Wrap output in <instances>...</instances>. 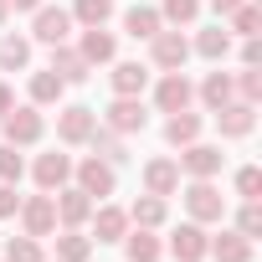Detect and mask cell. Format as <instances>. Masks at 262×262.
Returning a JSON list of instances; mask_svg holds the SVG:
<instances>
[{"label":"cell","mask_w":262,"mask_h":262,"mask_svg":"<svg viewBox=\"0 0 262 262\" xmlns=\"http://www.w3.org/2000/svg\"><path fill=\"white\" fill-rule=\"evenodd\" d=\"M206 252H211L216 262H252V236H242V231H221V236L206 242Z\"/></svg>","instance_id":"15"},{"label":"cell","mask_w":262,"mask_h":262,"mask_svg":"<svg viewBox=\"0 0 262 262\" xmlns=\"http://www.w3.org/2000/svg\"><path fill=\"white\" fill-rule=\"evenodd\" d=\"M216 123H221V134H226V139H242V134H252V123H257V103L231 98V103L216 108Z\"/></svg>","instance_id":"11"},{"label":"cell","mask_w":262,"mask_h":262,"mask_svg":"<svg viewBox=\"0 0 262 262\" xmlns=\"http://www.w3.org/2000/svg\"><path fill=\"white\" fill-rule=\"evenodd\" d=\"M93 128H98V113L82 108V103H72V108L57 113V139H62V144H88Z\"/></svg>","instance_id":"3"},{"label":"cell","mask_w":262,"mask_h":262,"mask_svg":"<svg viewBox=\"0 0 262 262\" xmlns=\"http://www.w3.org/2000/svg\"><path fill=\"white\" fill-rule=\"evenodd\" d=\"M149 57H155V67L180 72V67H185V57H190V41H185L180 31H155V36H149Z\"/></svg>","instance_id":"4"},{"label":"cell","mask_w":262,"mask_h":262,"mask_svg":"<svg viewBox=\"0 0 262 262\" xmlns=\"http://www.w3.org/2000/svg\"><path fill=\"white\" fill-rule=\"evenodd\" d=\"M72 16H77L82 26H103V21L113 16V0H77V6H72Z\"/></svg>","instance_id":"32"},{"label":"cell","mask_w":262,"mask_h":262,"mask_svg":"<svg viewBox=\"0 0 262 262\" xmlns=\"http://www.w3.org/2000/svg\"><path fill=\"white\" fill-rule=\"evenodd\" d=\"M6 6H11V11H36L41 0H6Z\"/></svg>","instance_id":"43"},{"label":"cell","mask_w":262,"mask_h":262,"mask_svg":"<svg viewBox=\"0 0 262 262\" xmlns=\"http://www.w3.org/2000/svg\"><path fill=\"white\" fill-rule=\"evenodd\" d=\"M93 257V242L77 231V226H67L62 236H57V262H88Z\"/></svg>","instance_id":"24"},{"label":"cell","mask_w":262,"mask_h":262,"mask_svg":"<svg viewBox=\"0 0 262 262\" xmlns=\"http://www.w3.org/2000/svg\"><path fill=\"white\" fill-rule=\"evenodd\" d=\"M31 62V41L26 36H0V67L6 72H21Z\"/></svg>","instance_id":"27"},{"label":"cell","mask_w":262,"mask_h":262,"mask_svg":"<svg viewBox=\"0 0 262 262\" xmlns=\"http://www.w3.org/2000/svg\"><path fill=\"white\" fill-rule=\"evenodd\" d=\"M67 31H72V11H62V6H36V26H31V36H36V41L62 47V41H67Z\"/></svg>","instance_id":"6"},{"label":"cell","mask_w":262,"mask_h":262,"mask_svg":"<svg viewBox=\"0 0 262 262\" xmlns=\"http://www.w3.org/2000/svg\"><path fill=\"white\" fill-rule=\"evenodd\" d=\"M226 21H231V31H236V36H257V26H262V11L252 6V0H242V6H236Z\"/></svg>","instance_id":"30"},{"label":"cell","mask_w":262,"mask_h":262,"mask_svg":"<svg viewBox=\"0 0 262 262\" xmlns=\"http://www.w3.org/2000/svg\"><path fill=\"white\" fill-rule=\"evenodd\" d=\"M123 31L134 36V41H149V36L160 31V11H149V6H134V11L123 16Z\"/></svg>","instance_id":"25"},{"label":"cell","mask_w":262,"mask_h":262,"mask_svg":"<svg viewBox=\"0 0 262 262\" xmlns=\"http://www.w3.org/2000/svg\"><path fill=\"white\" fill-rule=\"evenodd\" d=\"M67 180H72V160H67V155L52 149V155L36 160V185H41V190H62Z\"/></svg>","instance_id":"16"},{"label":"cell","mask_w":262,"mask_h":262,"mask_svg":"<svg viewBox=\"0 0 262 262\" xmlns=\"http://www.w3.org/2000/svg\"><path fill=\"white\" fill-rule=\"evenodd\" d=\"M88 144H93L108 165H118V160H123V139L113 134V128H93V139H88Z\"/></svg>","instance_id":"33"},{"label":"cell","mask_w":262,"mask_h":262,"mask_svg":"<svg viewBox=\"0 0 262 262\" xmlns=\"http://www.w3.org/2000/svg\"><path fill=\"white\" fill-rule=\"evenodd\" d=\"M21 211V195H16V185H6V180H0V221H6V216H16Z\"/></svg>","instance_id":"39"},{"label":"cell","mask_w":262,"mask_h":262,"mask_svg":"<svg viewBox=\"0 0 262 262\" xmlns=\"http://www.w3.org/2000/svg\"><path fill=\"white\" fill-rule=\"evenodd\" d=\"M6 262H47V257H41V242L36 236H11L6 242Z\"/></svg>","instance_id":"31"},{"label":"cell","mask_w":262,"mask_h":262,"mask_svg":"<svg viewBox=\"0 0 262 262\" xmlns=\"http://www.w3.org/2000/svg\"><path fill=\"white\" fill-rule=\"evenodd\" d=\"M185 211H190V221H221L226 216V195L211 185V180H190L185 185Z\"/></svg>","instance_id":"1"},{"label":"cell","mask_w":262,"mask_h":262,"mask_svg":"<svg viewBox=\"0 0 262 262\" xmlns=\"http://www.w3.org/2000/svg\"><path fill=\"white\" fill-rule=\"evenodd\" d=\"M144 190L149 195H175L180 190V165L175 160H149L144 165Z\"/></svg>","instance_id":"14"},{"label":"cell","mask_w":262,"mask_h":262,"mask_svg":"<svg viewBox=\"0 0 262 262\" xmlns=\"http://www.w3.org/2000/svg\"><path fill=\"white\" fill-rule=\"evenodd\" d=\"M128 221H139V226H149V231H155V226L165 221V195H149V190H144L134 206H128Z\"/></svg>","instance_id":"26"},{"label":"cell","mask_w":262,"mask_h":262,"mask_svg":"<svg viewBox=\"0 0 262 262\" xmlns=\"http://www.w3.org/2000/svg\"><path fill=\"white\" fill-rule=\"evenodd\" d=\"M108 82H113L118 98H139L144 82H149V67H139V62H118V67L108 72Z\"/></svg>","instance_id":"17"},{"label":"cell","mask_w":262,"mask_h":262,"mask_svg":"<svg viewBox=\"0 0 262 262\" xmlns=\"http://www.w3.org/2000/svg\"><path fill=\"white\" fill-rule=\"evenodd\" d=\"M190 98H195V88H190V77H185V72H165V77H160V88H155L160 113H180V108H190Z\"/></svg>","instance_id":"10"},{"label":"cell","mask_w":262,"mask_h":262,"mask_svg":"<svg viewBox=\"0 0 262 262\" xmlns=\"http://www.w3.org/2000/svg\"><path fill=\"white\" fill-rule=\"evenodd\" d=\"M236 231H242V236H262V211H257V201H247V206L236 211Z\"/></svg>","instance_id":"38"},{"label":"cell","mask_w":262,"mask_h":262,"mask_svg":"<svg viewBox=\"0 0 262 262\" xmlns=\"http://www.w3.org/2000/svg\"><path fill=\"white\" fill-rule=\"evenodd\" d=\"M6 11H11V6H6V0H0V26H6Z\"/></svg>","instance_id":"44"},{"label":"cell","mask_w":262,"mask_h":262,"mask_svg":"<svg viewBox=\"0 0 262 262\" xmlns=\"http://www.w3.org/2000/svg\"><path fill=\"white\" fill-rule=\"evenodd\" d=\"M195 52H201V57H211V62H221V57L231 52V31H221V26L201 31V36H195Z\"/></svg>","instance_id":"28"},{"label":"cell","mask_w":262,"mask_h":262,"mask_svg":"<svg viewBox=\"0 0 262 262\" xmlns=\"http://www.w3.org/2000/svg\"><path fill=\"white\" fill-rule=\"evenodd\" d=\"M16 216H21L26 236H36V242H41V236H52V231H57V201H52V190H41V195H26Z\"/></svg>","instance_id":"2"},{"label":"cell","mask_w":262,"mask_h":262,"mask_svg":"<svg viewBox=\"0 0 262 262\" xmlns=\"http://www.w3.org/2000/svg\"><path fill=\"white\" fill-rule=\"evenodd\" d=\"M242 62H247V67H257V62H262V47H257V36H247V41H242Z\"/></svg>","instance_id":"40"},{"label":"cell","mask_w":262,"mask_h":262,"mask_svg":"<svg viewBox=\"0 0 262 262\" xmlns=\"http://www.w3.org/2000/svg\"><path fill=\"white\" fill-rule=\"evenodd\" d=\"M62 88H67V82L47 67V72H36V77H31V103H57V98H62Z\"/></svg>","instance_id":"29"},{"label":"cell","mask_w":262,"mask_h":262,"mask_svg":"<svg viewBox=\"0 0 262 262\" xmlns=\"http://www.w3.org/2000/svg\"><path fill=\"white\" fill-rule=\"evenodd\" d=\"M11 108H16V98H11V88H6V82H0V118H6Z\"/></svg>","instance_id":"41"},{"label":"cell","mask_w":262,"mask_h":262,"mask_svg":"<svg viewBox=\"0 0 262 262\" xmlns=\"http://www.w3.org/2000/svg\"><path fill=\"white\" fill-rule=\"evenodd\" d=\"M21 170H26V160L16 155V144H0V180L16 185V180H21Z\"/></svg>","instance_id":"35"},{"label":"cell","mask_w":262,"mask_h":262,"mask_svg":"<svg viewBox=\"0 0 262 262\" xmlns=\"http://www.w3.org/2000/svg\"><path fill=\"white\" fill-rule=\"evenodd\" d=\"M93 221H98V242H123L128 236V211H118V206L93 211Z\"/></svg>","instance_id":"21"},{"label":"cell","mask_w":262,"mask_h":262,"mask_svg":"<svg viewBox=\"0 0 262 262\" xmlns=\"http://www.w3.org/2000/svg\"><path fill=\"white\" fill-rule=\"evenodd\" d=\"M201 16V0H165V11H160V21H175V26H190Z\"/></svg>","instance_id":"34"},{"label":"cell","mask_w":262,"mask_h":262,"mask_svg":"<svg viewBox=\"0 0 262 262\" xmlns=\"http://www.w3.org/2000/svg\"><path fill=\"white\" fill-rule=\"evenodd\" d=\"M52 72H57L62 82H88V62H82V52H72V47H52Z\"/></svg>","instance_id":"20"},{"label":"cell","mask_w":262,"mask_h":262,"mask_svg":"<svg viewBox=\"0 0 262 262\" xmlns=\"http://www.w3.org/2000/svg\"><path fill=\"white\" fill-rule=\"evenodd\" d=\"M103 123L113 128V134H144L149 113H144V103H139V98H113V108L103 113Z\"/></svg>","instance_id":"5"},{"label":"cell","mask_w":262,"mask_h":262,"mask_svg":"<svg viewBox=\"0 0 262 262\" xmlns=\"http://www.w3.org/2000/svg\"><path fill=\"white\" fill-rule=\"evenodd\" d=\"M236 195H242V201H257V195H262V170H257V165L236 170Z\"/></svg>","instance_id":"36"},{"label":"cell","mask_w":262,"mask_h":262,"mask_svg":"<svg viewBox=\"0 0 262 262\" xmlns=\"http://www.w3.org/2000/svg\"><path fill=\"white\" fill-rule=\"evenodd\" d=\"M231 98H236V88H231V72H211V77L201 82V103H206L211 113H216L221 103H231Z\"/></svg>","instance_id":"23"},{"label":"cell","mask_w":262,"mask_h":262,"mask_svg":"<svg viewBox=\"0 0 262 262\" xmlns=\"http://www.w3.org/2000/svg\"><path fill=\"white\" fill-rule=\"evenodd\" d=\"M206 231H201V221H185V226H175V236H170V252H175V262H201L206 257Z\"/></svg>","instance_id":"13"},{"label":"cell","mask_w":262,"mask_h":262,"mask_svg":"<svg viewBox=\"0 0 262 262\" xmlns=\"http://www.w3.org/2000/svg\"><path fill=\"white\" fill-rule=\"evenodd\" d=\"M211 6H216V16H231V11L242 6V0H211Z\"/></svg>","instance_id":"42"},{"label":"cell","mask_w":262,"mask_h":262,"mask_svg":"<svg viewBox=\"0 0 262 262\" xmlns=\"http://www.w3.org/2000/svg\"><path fill=\"white\" fill-rule=\"evenodd\" d=\"M231 88L242 93V103H257V98H262V72H257V67H247V72H242Z\"/></svg>","instance_id":"37"},{"label":"cell","mask_w":262,"mask_h":262,"mask_svg":"<svg viewBox=\"0 0 262 262\" xmlns=\"http://www.w3.org/2000/svg\"><path fill=\"white\" fill-rule=\"evenodd\" d=\"M123 252H128V262H160V236H149V226H139L134 236H123Z\"/></svg>","instance_id":"22"},{"label":"cell","mask_w":262,"mask_h":262,"mask_svg":"<svg viewBox=\"0 0 262 262\" xmlns=\"http://www.w3.org/2000/svg\"><path fill=\"white\" fill-rule=\"evenodd\" d=\"M180 170L190 175V180H211V175H221V149L216 144H185L180 149Z\"/></svg>","instance_id":"7"},{"label":"cell","mask_w":262,"mask_h":262,"mask_svg":"<svg viewBox=\"0 0 262 262\" xmlns=\"http://www.w3.org/2000/svg\"><path fill=\"white\" fill-rule=\"evenodd\" d=\"M0 128H6V144H36L41 139V113L36 108H11L6 118H0Z\"/></svg>","instance_id":"9"},{"label":"cell","mask_w":262,"mask_h":262,"mask_svg":"<svg viewBox=\"0 0 262 262\" xmlns=\"http://www.w3.org/2000/svg\"><path fill=\"white\" fill-rule=\"evenodd\" d=\"M77 52H82V62H88V67H98V62H113V36H108L103 26H88Z\"/></svg>","instance_id":"19"},{"label":"cell","mask_w":262,"mask_h":262,"mask_svg":"<svg viewBox=\"0 0 262 262\" xmlns=\"http://www.w3.org/2000/svg\"><path fill=\"white\" fill-rule=\"evenodd\" d=\"M165 139H170L175 149H185V144H195V139H201V118H195L190 108H180V113H170V123H165Z\"/></svg>","instance_id":"18"},{"label":"cell","mask_w":262,"mask_h":262,"mask_svg":"<svg viewBox=\"0 0 262 262\" xmlns=\"http://www.w3.org/2000/svg\"><path fill=\"white\" fill-rule=\"evenodd\" d=\"M52 201H57V221H62V226H82V221L93 216V195H88V190H77V185H72V190L62 185Z\"/></svg>","instance_id":"12"},{"label":"cell","mask_w":262,"mask_h":262,"mask_svg":"<svg viewBox=\"0 0 262 262\" xmlns=\"http://www.w3.org/2000/svg\"><path fill=\"white\" fill-rule=\"evenodd\" d=\"M72 175H77V190H88V195H113V185H118V175H113V165L108 160H82V165H72Z\"/></svg>","instance_id":"8"}]
</instances>
